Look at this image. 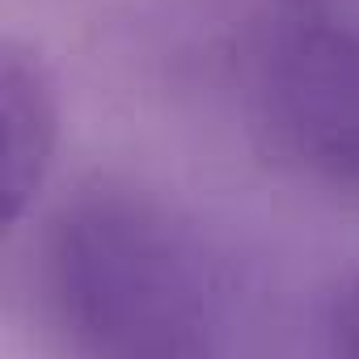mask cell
I'll use <instances>...</instances> for the list:
<instances>
[{
	"label": "cell",
	"mask_w": 359,
	"mask_h": 359,
	"mask_svg": "<svg viewBox=\"0 0 359 359\" xmlns=\"http://www.w3.org/2000/svg\"><path fill=\"white\" fill-rule=\"evenodd\" d=\"M39 292L60 338L102 359L229 355L250 317L237 254L177 199L123 177H93L51 212Z\"/></svg>",
	"instance_id": "1"
},
{
	"label": "cell",
	"mask_w": 359,
	"mask_h": 359,
	"mask_svg": "<svg viewBox=\"0 0 359 359\" xmlns=\"http://www.w3.org/2000/svg\"><path fill=\"white\" fill-rule=\"evenodd\" d=\"M241 97L266 152L359 203V9L266 0L241 39Z\"/></svg>",
	"instance_id": "2"
},
{
	"label": "cell",
	"mask_w": 359,
	"mask_h": 359,
	"mask_svg": "<svg viewBox=\"0 0 359 359\" xmlns=\"http://www.w3.org/2000/svg\"><path fill=\"white\" fill-rule=\"evenodd\" d=\"M60 140V97L39 51L0 47V199L5 224L18 229L43 191Z\"/></svg>",
	"instance_id": "3"
},
{
	"label": "cell",
	"mask_w": 359,
	"mask_h": 359,
	"mask_svg": "<svg viewBox=\"0 0 359 359\" xmlns=\"http://www.w3.org/2000/svg\"><path fill=\"white\" fill-rule=\"evenodd\" d=\"M325 338H330V351L359 355V279L334 296V304L325 313Z\"/></svg>",
	"instance_id": "4"
}]
</instances>
